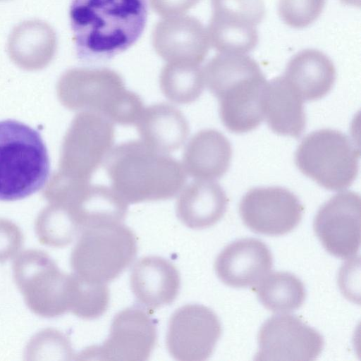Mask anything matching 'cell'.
Returning a JSON list of instances; mask_svg holds the SVG:
<instances>
[{"label":"cell","mask_w":361,"mask_h":361,"mask_svg":"<svg viewBox=\"0 0 361 361\" xmlns=\"http://www.w3.org/2000/svg\"><path fill=\"white\" fill-rule=\"evenodd\" d=\"M69 17L76 55L93 62L127 50L140 37L146 0H72Z\"/></svg>","instance_id":"obj_1"},{"label":"cell","mask_w":361,"mask_h":361,"mask_svg":"<svg viewBox=\"0 0 361 361\" xmlns=\"http://www.w3.org/2000/svg\"><path fill=\"white\" fill-rule=\"evenodd\" d=\"M104 162L112 189L128 204L173 198L186 181L179 161L142 141L117 145Z\"/></svg>","instance_id":"obj_2"},{"label":"cell","mask_w":361,"mask_h":361,"mask_svg":"<svg viewBox=\"0 0 361 361\" xmlns=\"http://www.w3.org/2000/svg\"><path fill=\"white\" fill-rule=\"evenodd\" d=\"M203 75L204 85L218 99L221 120L228 130L244 133L261 124L262 94L267 80L252 58L219 53L203 68Z\"/></svg>","instance_id":"obj_3"},{"label":"cell","mask_w":361,"mask_h":361,"mask_svg":"<svg viewBox=\"0 0 361 361\" xmlns=\"http://www.w3.org/2000/svg\"><path fill=\"white\" fill-rule=\"evenodd\" d=\"M50 176V159L39 133L12 119L0 121V201L24 199Z\"/></svg>","instance_id":"obj_4"},{"label":"cell","mask_w":361,"mask_h":361,"mask_svg":"<svg viewBox=\"0 0 361 361\" xmlns=\"http://www.w3.org/2000/svg\"><path fill=\"white\" fill-rule=\"evenodd\" d=\"M137 252L134 232L122 223L83 231L72 250L73 273L91 283L106 284L133 262Z\"/></svg>","instance_id":"obj_5"},{"label":"cell","mask_w":361,"mask_h":361,"mask_svg":"<svg viewBox=\"0 0 361 361\" xmlns=\"http://www.w3.org/2000/svg\"><path fill=\"white\" fill-rule=\"evenodd\" d=\"M71 104L99 114L123 126L135 124L143 110L141 98L126 88L116 71L106 68H75L65 75Z\"/></svg>","instance_id":"obj_6"},{"label":"cell","mask_w":361,"mask_h":361,"mask_svg":"<svg viewBox=\"0 0 361 361\" xmlns=\"http://www.w3.org/2000/svg\"><path fill=\"white\" fill-rule=\"evenodd\" d=\"M13 279L28 308L47 318L69 312L74 274L60 270L48 253L36 249L20 253L13 264Z\"/></svg>","instance_id":"obj_7"},{"label":"cell","mask_w":361,"mask_h":361,"mask_svg":"<svg viewBox=\"0 0 361 361\" xmlns=\"http://www.w3.org/2000/svg\"><path fill=\"white\" fill-rule=\"evenodd\" d=\"M359 150L345 134L320 129L301 141L295 154L298 169L320 186L342 190L355 180L359 169Z\"/></svg>","instance_id":"obj_8"},{"label":"cell","mask_w":361,"mask_h":361,"mask_svg":"<svg viewBox=\"0 0 361 361\" xmlns=\"http://www.w3.org/2000/svg\"><path fill=\"white\" fill-rule=\"evenodd\" d=\"M157 338V327L150 315L140 307H129L114 316L106 339L101 345L84 349L77 359L147 360Z\"/></svg>","instance_id":"obj_9"},{"label":"cell","mask_w":361,"mask_h":361,"mask_svg":"<svg viewBox=\"0 0 361 361\" xmlns=\"http://www.w3.org/2000/svg\"><path fill=\"white\" fill-rule=\"evenodd\" d=\"M221 334L217 315L209 307L188 304L171 316L166 343L170 355L180 361H202L213 353Z\"/></svg>","instance_id":"obj_10"},{"label":"cell","mask_w":361,"mask_h":361,"mask_svg":"<svg viewBox=\"0 0 361 361\" xmlns=\"http://www.w3.org/2000/svg\"><path fill=\"white\" fill-rule=\"evenodd\" d=\"M255 360L312 361L324 347L322 335L300 317L274 315L262 325Z\"/></svg>","instance_id":"obj_11"},{"label":"cell","mask_w":361,"mask_h":361,"mask_svg":"<svg viewBox=\"0 0 361 361\" xmlns=\"http://www.w3.org/2000/svg\"><path fill=\"white\" fill-rule=\"evenodd\" d=\"M303 207L288 189L274 186L247 191L239 204L244 224L256 233L276 236L293 231L302 219Z\"/></svg>","instance_id":"obj_12"},{"label":"cell","mask_w":361,"mask_h":361,"mask_svg":"<svg viewBox=\"0 0 361 361\" xmlns=\"http://www.w3.org/2000/svg\"><path fill=\"white\" fill-rule=\"evenodd\" d=\"M314 230L325 250L342 258L355 255L360 245L361 200L353 191L331 197L318 210Z\"/></svg>","instance_id":"obj_13"},{"label":"cell","mask_w":361,"mask_h":361,"mask_svg":"<svg viewBox=\"0 0 361 361\" xmlns=\"http://www.w3.org/2000/svg\"><path fill=\"white\" fill-rule=\"evenodd\" d=\"M152 40L157 54L167 63L200 65L210 47L207 27L185 14L162 18Z\"/></svg>","instance_id":"obj_14"},{"label":"cell","mask_w":361,"mask_h":361,"mask_svg":"<svg viewBox=\"0 0 361 361\" xmlns=\"http://www.w3.org/2000/svg\"><path fill=\"white\" fill-rule=\"evenodd\" d=\"M273 257L267 245L253 238L235 240L219 254L214 269L219 279L233 288L257 285L271 271Z\"/></svg>","instance_id":"obj_15"},{"label":"cell","mask_w":361,"mask_h":361,"mask_svg":"<svg viewBox=\"0 0 361 361\" xmlns=\"http://www.w3.org/2000/svg\"><path fill=\"white\" fill-rule=\"evenodd\" d=\"M71 137L74 169L80 181L89 183L112 149L114 126L104 116L86 111L76 118Z\"/></svg>","instance_id":"obj_16"},{"label":"cell","mask_w":361,"mask_h":361,"mask_svg":"<svg viewBox=\"0 0 361 361\" xmlns=\"http://www.w3.org/2000/svg\"><path fill=\"white\" fill-rule=\"evenodd\" d=\"M130 285L140 305L155 310L176 300L180 288V276L168 259L147 256L139 259L132 268Z\"/></svg>","instance_id":"obj_17"},{"label":"cell","mask_w":361,"mask_h":361,"mask_svg":"<svg viewBox=\"0 0 361 361\" xmlns=\"http://www.w3.org/2000/svg\"><path fill=\"white\" fill-rule=\"evenodd\" d=\"M303 99L283 76L267 81L262 94L264 118L275 133L300 137L305 128Z\"/></svg>","instance_id":"obj_18"},{"label":"cell","mask_w":361,"mask_h":361,"mask_svg":"<svg viewBox=\"0 0 361 361\" xmlns=\"http://www.w3.org/2000/svg\"><path fill=\"white\" fill-rule=\"evenodd\" d=\"M128 204L111 188L83 184L77 188L66 205L82 232L87 228L122 223Z\"/></svg>","instance_id":"obj_19"},{"label":"cell","mask_w":361,"mask_h":361,"mask_svg":"<svg viewBox=\"0 0 361 361\" xmlns=\"http://www.w3.org/2000/svg\"><path fill=\"white\" fill-rule=\"evenodd\" d=\"M228 200L220 185L210 180H198L188 185L178 196L176 212L178 219L192 229L216 224L224 215Z\"/></svg>","instance_id":"obj_20"},{"label":"cell","mask_w":361,"mask_h":361,"mask_svg":"<svg viewBox=\"0 0 361 361\" xmlns=\"http://www.w3.org/2000/svg\"><path fill=\"white\" fill-rule=\"evenodd\" d=\"M232 157L229 140L221 132L204 129L192 136L183 154V168L200 180L222 177L228 170Z\"/></svg>","instance_id":"obj_21"},{"label":"cell","mask_w":361,"mask_h":361,"mask_svg":"<svg viewBox=\"0 0 361 361\" xmlns=\"http://www.w3.org/2000/svg\"><path fill=\"white\" fill-rule=\"evenodd\" d=\"M135 124L142 142L154 149L166 154L178 149L190 131L183 113L166 103L144 108Z\"/></svg>","instance_id":"obj_22"},{"label":"cell","mask_w":361,"mask_h":361,"mask_svg":"<svg viewBox=\"0 0 361 361\" xmlns=\"http://www.w3.org/2000/svg\"><path fill=\"white\" fill-rule=\"evenodd\" d=\"M336 75L334 64L326 54L315 49H305L289 60L283 76L304 101H314L331 91Z\"/></svg>","instance_id":"obj_23"},{"label":"cell","mask_w":361,"mask_h":361,"mask_svg":"<svg viewBox=\"0 0 361 361\" xmlns=\"http://www.w3.org/2000/svg\"><path fill=\"white\" fill-rule=\"evenodd\" d=\"M7 49L9 56L18 65L27 68H42L55 55L56 35L53 27L44 20H25L12 30Z\"/></svg>","instance_id":"obj_24"},{"label":"cell","mask_w":361,"mask_h":361,"mask_svg":"<svg viewBox=\"0 0 361 361\" xmlns=\"http://www.w3.org/2000/svg\"><path fill=\"white\" fill-rule=\"evenodd\" d=\"M255 292L266 309L281 314L298 309L306 296L302 282L286 271L268 274L256 285Z\"/></svg>","instance_id":"obj_25"},{"label":"cell","mask_w":361,"mask_h":361,"mask_svg":"<svg viewBox=\"0 0 361 361\" xmlns=\"http://www.w3.org/2000/svg\"><path fill=\"white\" fill-rule=\"evenodd\" d=\"M159 85L163 94L172 102L186 104L197 100L204 87L200 65L167 63L161 69Z\"/></svg>","instance_id":"obj_26"},{"label":"cell","mask_w":361,"mask_h":361,"mask_svg":"<svg viewBox=\"0 0 361 361\" xmlns=\"http://www.w3.org/2000/svg\"><path fill=\"white\" fill-rule=\"evenodd\" d=\"M210 47L219 53L247 54L257 45V27L212 14L207 27Z\"/></svg>","instance_id":"obj_27"},{"label":"cell","mask_w":361,"mask_h":361,"mask_svg":"<svg viewBox=\"0 0 361 361\" xmlns=\"http://www.w3.org/2000/svg\"><path fill=\"white\" fill-rule=\"evenodd\" d=\"M35 229L42 244L54 247L68 245L82 233L66 206L42 212L36 221Z\"/></svg>","instance_id":"obj_28"},{"label":"cell","mask_w":361,"mask_h":361,"mask_svg":"<svg viewBox=\"0 0 361 361\" xmlns=\"http://www.w3.org/2000/svg\"><path fill=\"white\" fill-rule=\"evenodd\" d=\"M73 355L69 338L61 331L50 328L35 334L25 352V360H69Z\"/></svg>","instance_id":"obj_29"},{"label":"cell","mask_w":361,"mask_h":361,"mask_svg":"<svg viewBox=\"0 0 361 361\" xmlns=\"http://www.w3.org/2000/svg\"><path fill=\"white\" fill-rule=\"evenodd\" d=\"M325 2L326 0H279L278 13L288 26L302 29L317 20Z\"/></svg>","instance_id":"obj_30"},{"label":"cell","mask_w":361,"mask_h":361,"mask_svg":"<svg viewBox=\"0 0 361 361\" xmlns=\"http://www.w3.org/2000/svg\"><path fill=\"white\" fill-rule=\"evenodd\" d=\"M213 14L257 27L265 16L264 0H211Z\"/></svg>","instance_id":"obj_31"},{"label":"cell","mask_w":361,"mask_h":361,"mask_svg":"<svg viewBox=\"0 0 361 361\" xmlns=\"http://www.w3.org/2000/svg\"><path fill=\"white\" fill-rule=\"evenodd\" d=\"M23 244L21 230L13 223L0 219V263L14 257Z\"/></svg>","instance_id":"obj_32"},{"label":"cell","mask_w":361,"mask_h":361,"mask_svg":"<svg viewBox=\"0 0 361 361\" xmlns=\"http://www.w3.org/2000/svg\"><path fill=\"white\" fill-rule=\"evenodd\" d=\"M149 1L153 10L162 18L185 14L194 6L186 0H149Z\"/></svg>","instance_id":"obj_33"},{"label":"cell","mask_w":361,"mask_h":361,"mask_svg":"<svg viewBox=\"0 0 361 361\" xmlns=\"http://www.w3.org/2000/svg\"><path fill=\"white\" fill-rule=\"evenodd\" d=\"M342 4L348 6L360 7V0H339Z\"/></svg>","instance_id":"obj_34"},{"label":"cell","mask_w":361,"mask_h":361,"mask_svg":"<svg viewBox=\"0 0 361 361\" xmlns=\"http://www.w3.org/2000/svg\"><path fill=\"white\" fill-rule=\"evenodd\" d=\"M187 1H188L189 2L192 3L194 6H195L200 0H187Z\"/></svg>","instance_id":"obj_35"}]
</instances>
